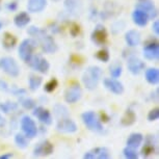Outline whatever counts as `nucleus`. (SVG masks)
Instances as JSON below:
<instances>
[{
    "label": "nucleus",
    "instance_id": "2eb2a0df",
    "mask_svg": "<svg viewBox=\"0 0 159 159\" xmlns=\"http://www.w3.org/2000/svg\"><path fill=\"white\" fill-rule=\"evenodd\" d=\"M34 116L40 120L42 123H44L45 125H51L52 124V116L51 113L48 111L47 109H45L44 107H37L34 110Z\"/></svg>",
    "mask_w": 159,
    "mask_h": 159
},
{
    "label": "nucleus",
    "instance_id": "72a5a7b5",
    "mask_svg": "<svg viewBox=\"0 0 159 159\" xmlns=\"http://www.w3.org/2000/svg\"><path fill=\"white\" fill-rule=\"evenodd\" d=\"M57 80L56 79H51L50 81H48L46 84H45V91L47 93H52L53 91H55V89L57 88Z\"/></svg>",
    "mask_w": 159,
    "mask_h": 159
},
{
    "label": "nucleus",
    "instance_id": "7c9ffc66",
    "mask_svg": "<svg viewBox=\"0 0 159 159\" xmlns=\"http://www.w3.org/2000/svg\"><path fill=\"white\" fill-rule=\"evenodd\" d=\"M122 72H123V68L122 66L120 64H115L110 67V74L113 78H118L122 75Z\"/></svg>",
    "mask_w": 159,
    "mask_h": 159
},
{
    "label": "nucleus",
    "instance_id": "c85d7f7f",
    "mask_svg": "<svg viewBox=\"0 0 159 159\" xmlns=\"http://www.w3.org/2000/svg\"><path fill=\"white\" fill-rule=\"evenodd\" d=\"M42 82H43V79L40 76H31L29 78V89L31 91H37V89L40 88Z\"/></svg>",
    "mask_w": 159,
    "mask_h": 159
},
{
    "label": "nucleus",
    "instance_id": "b1692460",
    "mask_svg": "<svg viewBox=\"0 0 159 159\" xmlns=\"http://www.w3.org/2000/svg\"><path fill=\"white\" fill-rule=\"evenodd\" d=\"M2 43H3V46L7 48V49H11L16 46L17 44V38L15 37L14 34H11V32H5L3 34V40H2Z\"/></svg>",
    "mask_w": 159,
    "mask_h": 159
},
{
    "label": "nucleus",
    "instance_id": "412c9836",
    "mask_svg": "<svg viewBox=\"0 0 159 159\" xmlns=\"http://www.w3.org/2000/svg\"><path fill=\"white\" fill-rule=\"evenodd\" d=\"M155 147H156V143L154 140V137L153 136L148 137L145 146H143V148L142 149L143 156H145V157H149V156H151L152 154H154Z\"/></svg>",
    "mask_w": 159,
    "mask_h": 159
},
{
    "label": "nucleus",
    "instance_id": "a18cd8bd",
    "mask_svg": "<svg viewBox=\"0 0 159 159\" xmlns=\"http://www.w3.org/2000/svg\"><path fill=\"white\" fill-rule=\"evenodd\" d=\"M140 1H145V0H140Z\"/></svg>",
    "mask_w": 159,
    "mask_h": 159
},
{
    "label": "nucleus",
    "instance_id": "20e7f679",
    "mask_svg": "<svg viewBox=\"0 0 159 159\" xmlns=\"http://www.w3.org/2000/svg\"><path fill=\"white\" fill-rule=\"evenodd\" d=\"M0 69L11 77H17L20 74V68L17 61L11 57L0 58Z\"/></svg>",
    "mask_w": 159,
    "mask_h": 159
},
{
    "label": "nucleus",
    "instance_id": "cd10ccee",
    "mask_svg": "<svg viewBox=\"0 0 159 159\" xmlns=\"http://www.w3.org/2000/svg\"><path fill=\"white\" fill-rule=\"evenodd\" d=\"M54 113H55V116H57V118L62 119V118H66V116H68L69 111H68L67 107L64 106V105L56 104L55 106H54Z\"/></svg>",
    "mask_w": 159,
    "mask_h": 159
},
{
    "label": "nucleus",
    "instance_id": "f704fd0d",
    "mask_svg": "<svg viewBox=\"0 0 159 159\" xmlns=\"http://www.w3.org/2000/svg\"><path fill=\"white\" fill-rule=\"evenodd\" d=\"M97 58L99 59V61H103V62H107L109 61V53L107 50L105 49H102L100 51H98L97 53Z\"/></svg>",
    "mask_w": 159,
    "mask_h": 159
},
{
    "label": "nucleus",
    "instance_id": "f3484780",
    "mask_svg": "<svg viewBox=\"0 0 159 159\" xmlns=\"http://www.w3.org/2000/svg\"><path fill=\"white\" fill-rule=\"evenodd\" d=\"M132 19H133V22L139 26H146L148 24V21H149V17L145 11L139 10V8H136L135 11H133L132 14Z\"/></svg>",
    "mask_w": 159,
    "mask_h": 159
},
{
    "label": "nucleus",
    "instance_id": "a19ab883",
    "mask_svg": "<svg viewBox=\"0 0 159 159\" xmlns=\"http://www.w3.org/2000/svg\"><path fill=\"white\" fill-rule=\"evenodd\" d=\"M13 153H7V154H3L0 156V159H8V158H11L13 157Z\"/></svg>",
    "mask_w": 159,
    "mask_h": 159
},
{
    "label": "nucleus",
    "instance_id": "58836bf2",
    "mask_svg": "<svg viewBox=\"0 0 159 159\" xmlns=\"http://www.w3.org/2000/svg\"><path fill=\"white\" fill-rule=\"evenodd\" d=\"M152 29H153V31L155 32V34H156V35H158V34H159V22H158V21H155V22L153 23Z\"/></svg>",
    "mask_w": 159,
    "mask_h": 159
},
{
    "label": "nucleus",
    "instance_id": "7ed1b4c3",
    "mask_svg": "<svg viewBox=\"0 0 159 159\" xmlns=\"http://www.w3.org/2000/svg\"><path fill=\"white\" fill-rule=\"evenodd\" d=\"M37 47V42L32 39H26L20 44L19 47V56L23 61L28 62L31 56L34 55V50Z\"/></svg>",
    "mask_w": 159,
    "mask_h": 159
},
{
    "label": "nucleus",
    "instance_id": "ea45409f",
    "mask_svg": "<svg viewBox=\"0 0 159 159\" xmlns=\"http://www.w3.org/2000/svg\"><path fill=\"white\" fill-rule=\"evenodd\" d=\"M7 8L10 11H15L17 8V3L16 2H11V3L7 5Z\"/></svg>",
    "mask_w": 159,
    "mask_h": 159
},
{
    "label": "nucleus",
    "instance_id": "5701e85b",
    "mask_svg": "<svg viewBox=\"0 0 159 159\" xmlns=\"http://www.w3.org/2000/svg\"><path fill=\"white\" fill-rule=\"evenodd\" d=\"M146 79L150 84H157L159 81V71L156 68H151L146 71Z\"/></svg>",
    "mask_w": 159,
    "mask_h": 159
},
{
    "label": "nucleus",
    "instance_id": "aec40b11",
    "mask_svg": "<svg viewBox=\"0 0 159 159\" xmlns=\"http://www.w3.org/2000/svg\"><path fill=\"white\" fill-rule=\"evenodd\" d=\"M143 136L142 133H132L127 139V147L132 149H136L142 145Z\"/></svg>",
    "mask_w": 159,
    "mask_h": 159
},
{
    "label": "nucleus",
    "instance_id": "4c0bfd02",
    "mask_svg": "<svg viewBox=\"0 0 159 159\" xmlns=\"http://www.w3.org/2000/svg\"><path fill=\"white\" fill-rule=\"evenodd\" d=\"M79 32H80V27H79V25L76 23H73L71 25V27H70V34L72 37H76V35L79 34Z\"/></svg>",
    "mask_w": 159,
    "mask_h": 159
},
{
    "label": "nucleus",
    "instance_id": "c9c22d12",
    "mask_svg": "<svg viewBox=\"0 0 159 159\" xmlns=\"http://www.w3.org/2000/svg\"><path fill=\"white\" fill-rule=\"evenodd\" d=\"M21 104L25 109H32L35 106V102L34 100H32L30 98H26L21 100Z\"/></svg>",
    "mask_w": 159,
    "mask_h": 159
},
{
    "label": "nucleus",
    "instance_id": "473e14b6",
    "mask_svg": "<svg viewBox=\"0 0 159 159\" xmlns=\"http://www.w3.org/2000/svg\"><path fill=\"white\" fill-rule=\"evenodd\" d=\"M17 108V104L13 103V102H7V103H3L0 105V109L2 110L4 113H8L11 110L16 109Z\"/></svg>",
    "mask_w": 159,
    "mask_h": 159
},
{
    "label": "nucleus",
    "instance_id": "4be33fe9",
    "mask_svg": "<svg viewBox=\"0 0 159 159\" xmlns=\"http://www.w3.org/2000/svg\"><path fill=\"white\" fill-rule=\"evenodd\" d=\"M30 22V16L26 11H21L14 18V23L18 27H24Z\"/></svg>",
    "mask_w": 159,
    "mask_h": 159
},
{
    "label": "nucleus",
    "instance_id": "49530a36",
    "mask_svg": "<svg viewBox=\"0 0 159 159\" xmlns=\"http://www.w3.org/2000/svg\"><path fill=\"white\" fill-rule=\"evenodd\" d=\"M54 1H57V0H54Z\"/></svg>",
    "mask_w": 159,
    "mask_h": 159
},
{
    "label": "nucleus",
    "instance_id": "e433bc0d",
    "mask_svg": "<svg viewBox=\"0 0 159 159\" xmlns=\"http://www.w3.org/2000/svg\"><path fill=\"white\" fill-rule=\"evenodd\" d=\"M158 118H159V109H158V108L152 109L151 111L149 112V115H148V120H149L150 122L156 121V120H158Z\"/></svg>",
    "mask_w": 159,
    "mask_h": 159
},
{
    "label": "nucleus",
    "instance_id": "79ce46f5",
    "mask_svg": "<svg viewBox=\"0 0 159 159\" xmlns=\"http://www.w3.org/2000/svg\"><path fill=\"white\" fill-rule=\"evenodd\" d=\"M0 89H7V84L5 82H3V81H1L0 80Z\"/></svg>",
    "mask_w": 159,
    "mask_h": 159
},
{
    "label": "nucleus",
    "instance_id": "37998d69",
    "mask_svg": "<svg viewBox=\"0 0 159 159\" xmlns=\"http://www.w3.org/2000/svg\"><path fill=\"white\" fill-rule=\"evenodd\" d=\"M4 119L3 118H2V116H0V126H3L4 125Z\"/></svg>",
    "mask_w": 159,
    "mask_h": 159
},
{
    "label": "nucleus",
    "instance_id": "bb28decb",
    "mask_svg": "<svg viewBox=\"0 0 159 159\" xmlns=\"http://www.w3.org/2000/svg\"><path fill=\"white\" fill-rule=\"evenodd\" d=\"M92 153L94 154V157L98 159H107L110 157L109 151L106 148H97L93 150Z\"/></svg>",
    "mask_w": 159,
    "mask_h": 159
},
{
    "label": "nucleus",
    "instance_id": "dca6fc26",
    "mask_svg": "<svg viewBox=\"0 0 159 159\" xmlns=\"http://www.w3.org/2000/svg\"><path fill=\"white\" fill-rule=\"evenodd\" d=\"M136 8H139V10L145 11V13L148 15L149 20L154 19V18L157 16V10H156L154 3L148 1V0H145V1H142L140 3H139Z\"/></svg>",
    "mask_w": 159,
    "mask_h": 159
},
{
    "label": "nucleus",
    "instance_id": "f03ea898",
    "mask_svg": "<svg viewBox=\"0 0 159 159\" xmlns=\"http://www.w3.org/2000/svg\"><path fill=\"white\" fill-rule=\"evenodd\" d=\"M102 76L101 68L97 66H92L86 69V71L82 75V82L84 86L89 91H93L98 86L99 81Z\"/></svg>",
    "mask_w": 159,
    "mask_h": 159
},
{
    "label": "nucleus",
    "instance_id": "0eeeda50",
    "mask_svg": "<svg viewBox=\"0 0 159 159\" xmlns=\"http://www.w3.org/2000/svg\"><path fill=\"white\" fill-rule=\"evenodd\" d=\"M27 64H29V66H30L32 69H34L35 71L40 72L42 74H47L48 70H49V68H50V65H49V62L47 61V59H45L44 57H42L40 55H35V56L32 55Z\"/></svg>",
    "mask_w": 159,
    "mask_h": 159
},
{
    "label": "nucleus",
    "instance_id": "f8f14e48",
    "mask_svg": "<svg viewBox=\"0 0 159 159\" xmlns=\"http://www.w3.org/2000/svg\"><path fill=\"white\" fill-rule=\"evenodd\" d=\"M143 56L149 61H157L159 57L158 43H150L143 47Z\"/></svg>",
    "mask_w": 159,
    "mask_h": 159
},
{
    "label": "nucleus",
    "instance_id": "4468645a",
    "mask_svg": "<svg viewBox=\"0 0 159 159\" xmlns=\"http://www.w3.org/2000/svg\"><path fill=\"white\" fill-rule=\"evenodd\" d=\"M128 70L131 72L132 74L137 75L145 69V62L140 61L139 58L135 57V56H131L127 61Z\"/></svg>",
    "mask_w": 159,
    "mask_h": 159
},
{
    "label": "nucleus",
    "instance_id": "a878e982",
    "mask_svg": "<svg viewBox=\"0 0 159 159\" xmlns=\"http://www.w3.org/2000/svg\"><path fill=\"white\" fill-rule=\"evenodd\" d=\"M65 7L68 10L69 13L71 14H78L79 11V1L78 0H66Z\"/></svg>",
    "mask_w": 159,
    "mask_h": 159
},
{
    "label": "nucleus",
    "instance_id": "ddd939ff",
    "mask_svg": "<svg viewBox=\"0 0 159 159\" xmlns=\"http://www.w3.org/2000/svg\"><path fill=\"white\" fill-rule=\"evenodd\" d=\"M104 85L108 91L116 95H122L124 93V85L122 84V82H120L116 79H112V78L104 79Z\"/></svg>",
    "mask_w": 159,
    "mask_h": 159
},
{
    "label": "nucleus",
    "instance_id": "c03bdc74",
    "mask_svg": "<svg viewBox=\"0 0 159 159\" xmlns=\"http://www.w3.org/2000/svg\"><path fill=\"white\" fill-rule=\"evenodd\" d=\"M1 28H2V23L0 22V29H1Z\"/></svg>",
    "mask_w": 159,
    "mask_h": 159
},
{
    "label": "nucleus",
    "instance_id": "2f4dec72",
    "mask_svg": "<svg viewBox=\"0 0 159 159\" xmlns=\"http://www.w3.org/2000/svg\"><path fill=\"white\" fill-rule=\"evenodd\" d=\"M123 153H124L125 157L128 159H137L139 158V154H137V152L135 151V149H132V148L127 147V148L124 149Z\"/></svg>",
    "mask_w": 159,
    "mask_h": 159
},
{
    "label": "nucleus",
    "instance_id": "9b49d317",
    "mask_svg": "<svg viewBox=\"0 0 159 159\" xmlns=\"http://www.w3.org/2000/svg\"><path fill=\"white\" fill-rule=\"evenodd\" d=\"M53 145L49 140H44L35 146L34 150V156H48L53 153Z\"/></svg>",
    "mask_w": 159,
    "mask_h": 159
},
{
    "label": "nucleus",
    "instance_id": "f257e3e1",
    "mask_svg": "<svg viewBox=\"0 0 159 159\" xmlns=\"http://www.w3.org/2000/svg\"><path fill=\"white\" fill-rule=\"evenodd\" d=\"M27 32L30 35H32V37L38 38L44 52L54 53L57 51V45H56L54 39L51 37V35H48L45 30H42V29L35 27V26H31V27L28 29Z\"/></svg>",
    "mask_w": 159,
    "mask_h": 159
},
{
    "label": "nucleus",
    "instance_id": "393cba45",
    "mask_svg": "<svg viewBox=\"0 0 159 159\" xmlns=\"http://www.w3.org/2000/svg\"><path fill=\"white\" fill-rule=\"evenodd\" d=\"M136 121V116L134 111H132L131 109H128L127 111L125 112V115L123 116L122 118V124L124 126H130L133 124L134 122Z\"/></svg>",
    "mask_w": 159,
    "mask_h": 159
},
{
    "label": "nucleus",
    "instance_id": "6e6552de",
    "mask_svg": "<svg viewBox=\"0 0 159 159\" xmlns=\"http://www.w3.org/2000/svg\"><path fill=\"white\" fill-rule=\"evenodd\" d=\"M82 96V91L79 84H73L65 93V100L68 103H76L77 101L80 100Z\"/></svg>",
    "mask_w": 159,
    "mask_h": 159
},
{
    "label": "nucleus",
    "instance_id": "a211bd4d",
    "mask_svg": "<svg viewBox=\"0 0 159 159\" xmlns=\"http://www.w3.org/2000/svg\"><path fill=\"white\" fill-rule=\"evenodd\" d=\"M125 41L130 47H135L140 43V34L137 30L131 29L126 32L125 34Z\"/></svg>",
    "mask_w": 159,
    "mask_h": 159
},
{
    "label": "nucleus",
    "instance_id": "c756f323",
    "mask_svg": "<svg viewBox=\"0 0 159 159\" xmlns=\"http://www.w3.org/2000/svg\"><path fill=\"white\" fill-rule=\"evenodd\" d=\"M15 143H16L17 146L21 149H24L28 146L27 137H26L25 135H23V134H21V133L16 134V136H15Z\"/></svg>",
    "mask_w": 159,
    "mask_h": 159
},
{
    "label": "nucleus",
    "instance_id": "6ab92c4d",
    "mask_svg": "<svg viewBox=\"0 0 159 159\" xmlns=\"http://www.w3.org/2000/svg\"><path fill=\"white\" fill-rule=\"evenodd\" d=\"M47 0H28L27 10L30 13H40L46 7Z\"/></svg>",
    "mask_w": 159,
    "mask_h": 159
},
{
    "label": "nucleus",
    "instance_id": "39448f33",
    "mask_svg": "<svg viewBox=\"0 0 159 159\" xmlns=\"http://www.w3.org/2000/svg\"><path fill=\"white\" fill-rule=\"evenodd\" d=\"M82 121L88 129L92 131H101L103 129L100 120L98 119L97 115L94 111H86L82 113Z\"/></svg>",
    "mask_w": 159,
    "mask_h": 159
},
{
    "label": "nucleus",
    "instance_id": "423d86ee",
    "mask_svg": "<svg viewBox=\"0 0 159 159\" xmlns=\"http://www.w3.org/2000/svg\"><path fill=\"white\" fill-rule=\"evenodd\" d=\"M21 128H22L25 136L28 139H34L38 133L37 125L34 120L28 116H24L21 120Z\"/></svg>",
    "mask_w": 159,
    "mask_h": 159
},
{
    "label": "nucleus",
    "instance_id": "1a4fd4ad",
    "mask_svg": "<svg viewBox=\"0 0 159 159\" xmlns=\"http://www.w3.org/2000/svg\"><path fill=\"white\" fill-rule=\"evenodd\" d=\"M56 129L62 133H74L77 131V125L73 120L69 118H62L58 121Z\"/></svg>",
    "mask_w": 159,
    "mask_h": 159
},
{
    "label": "nucleus",
    "instance_id": "9d476101",
    "mask_svg": "<svg viewBox=\"0 0 159 159\" xmlns=\"http://www.w3.org/2000/svg\"><path fill=\"white\" fill-rule=\"evenodd\" d=\"M107 40V32L104 26L98 25L92 34V41L97 46H103Z\"/></svg>",
    "mask_w": 159,
    "mask_h": 159
}]
</instances>
